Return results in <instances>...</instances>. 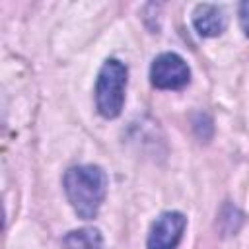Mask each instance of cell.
<instances>
[{"label":"cell","instance_id":"6da1fadb","mask_svg":"<svg viewBox=\"0 0 249 249\" xmlns=\"http://www.w3.org/2000/svg\"><path fill=\"white\" fill-rule=\"evenodd\" d=\"M64 189L76 214L84 220L97 216L107 193V175L97 165L70 167L64 175Z\"/></svg>","mask_w":249,"mask_h":249},{"label":"cell","instance_id":"8992f818","mask_svg":"<svg viewBox=\"0 0 249 249\" xmlns=\"http://www.w3.org/2000/svg\"><path fill=\"white\" fill-rule=\"evenodd\" d=\"M66 249H103V237L95 228H82L64 237Z\"/></svg>","mask_w":249,"mask_h":249},{"label":"cell","instance_id":"52a82bcc","mask_svg":"<svg viewBox=\"0 0 249 249\" xmlns=\"http://www.w3.org/2000/svg\"><path fill=\"white\" fill-rule=\"evenodd\" d=\"M239 21H241V27H243L245 35L249 37V2H243L239 6Z\"/></svg>","mask_w":249,"mask_h":249},{"label":"cell","instance_id":"7a4b0ae2","mask_svg":"<svg viewBox=\"0 0 249 249\" xmlns=\"http://www.w3.org/2000/svg\"><path fill=\"white\" fill-rule=\"evenodd\" d=\"M126 76H128L126 66L115 58H109L101 66L95 86V101H97V111L105 119H115L121 113L124 103Z\"/></svg>","mask_w":249,"mask_h":249},{"label":"cell","instance_id":"5b68a950","mask_svg":"<svg viewBox=\"0 0 249 249\" xmlns=\"http://www.w3.org/2000/svg\"><path fill=\"white\" fill-rule=\"evenodd\" d=\"M193 23L196 31L204 37L220 35L228 25V16L220 6L214 4H198L193 14Z\"/></svg>","mask_w":249,"mask_h":249},{"label":"cell","instance_id":"277c9868","mask_svg":"<svg viewBox=\"0 0 249 249\" xmlns=\"http://www.w3.org/2000/svg\"><path fill=\"white\" fill-rule=\"evenodd\" d=\"M187 218L181 212H163L152 226L148 249H175L183 237Z\"/></svg>","mask_w":249,"mask_h":249},{"label":"cell","instance_id":"3957f363","mask_svg":"<svg viewBox=\"0 0 249 249\" xmlns=\"http://www.w3.org/2000/svg\"><path fill=\"white\" fill-rule=\"evenodd\" d=\"M191 70L187 62L175 53L160 54L150 68V80L160 89H181L189 84Z\"/></svg>","mask_w":249,"mask_h":249}]
</instances>
